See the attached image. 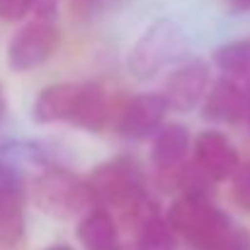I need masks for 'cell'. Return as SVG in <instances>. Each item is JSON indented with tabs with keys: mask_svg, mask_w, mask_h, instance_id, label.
<instances>
[{
	"mask_svg": "<svg viewBox=\"0 0 250 250\" xmlns=\"http://www.w3.org/2000/svg\"><path fill=\"white\" fill-rule=\"evenodd\" d=\"M27 194H32L42 214L63 221L83 216L87 209L95 207L87 180L59 163H51L34 172L27 182Z\"/></svg>",
	"mask_w": 250,
	"mask_h": 250,
	"instance_id": "1",
	"label": "cell"
},
{
	"mask_svg": "<svg viewBox=\"0 0 250 250\" xmlns=\"http://www.w3.org/2000/svg\"><path fill=\"white\" fill-rule=\"evenodd\" d=\"M175 233L194 250H219L236 221L207 199L177 197L166 214Z\"/></svg>",
	"mask_w": 250,
	"mask_h": 250,
	"instance_id": "2",
	"label": "cell"
},
{
	"mask_svg": "<svg viewBox=\"0 0 250 250\" xmlns=\"http://www.w3.org/2000/svg\"><path fill=\"white\" fill-rule=\"evenodd\" d=\"M85 180L92 192L95 207H104L109 211L112 209L122 211L131 202H136L141 194L148 192L146 170L134 156L109 158L92 167V172Z\"/></svg>",
	"mask_w": 250,
	"mask_h": 250,
	"instance_id": "3",
	"label": "cell"
},
{
	"mask_svg": "<svg viewBox=\"0 0 250 250\" xmlns=\"http://www.w3.org/2000/svg\"><path fill=\"white\" fill-rule=\"evenodd\" d=\"M187 54V34L172 20L153 22L129 51V71L139 81H151Z\"/></svg>",
	"mask_w": 250,
	"mask_h": 250,
	"instance_id": "4",
	"label": "cell"
},
{
	"mask_svg": "<svg viewBox=\"0 0 250 250\" xmlns=\"http://www.w3.org/2000/svg\"><path fill=\"white\" fill-rule=\"evenodd\" d=\"M61 32L54 20H32L22 24L7 44V66L15 73H27L44 66L59 51Z\"/></svg>",
	"mask_w": 250,
	"mask_h": 250,
	"instance_id": "5",
	"label": "cell"
},
{
	"mask_svg": "<svg viewBox=\"0 0 250 250\" xmlns=\"http://www.w3.org/2000/svg\"><path fill=\"white\" fill-rule=\"evenodd\" d=\"M209 85H211L209 63L204 59H187L166 76L161 95L166 97L167 109L192 112L194 107L202 104Z\"/></svg>",
	"mask_w": 250,
	"mask_h": 250,
	"instance_id": "6",
	"label": "cell"
},
{
	"mask_svg": "<svg viewBox=\"0 0 250 250\" xmlns=\"http://www.w3.org/2000/svg\"><path fill=\"white\" fill-rule=\"evenodd\" d=\"M167 102L161 92H139L129 97L117 114V134L129 141H144L166 122Z\"/></svg>",
	"mask_w": 250,
	"mask_h": 250,
	"instance_id": "7",
	"label": "cell"
},
{
	"mask_svg": "<svg viewBox=\"0 0 250 250\" xmlns=\"http://www.w3.org/2000/svg\"><path fill=\"white\" fill-rule=\"evenodd\" d=\"M192 161L211 180L226 182L241 166V153L224 131L207 129L192 141Z\"/></svg>",
	"mask_w": 250,
	"mask_h": 250,
	"instance_id": "8",
	"label": "cell"
},
{
	"mask_svg": "<svg viewBox=\"0 0 250 250\" xmlns=\"http://www.w3.org/2000/svg\"><path fill=\"white\" fill-rule=\"evenodd\" d=\"M199 107H202L204 119H211L219 124L246 122V76L243 78H236V76L216 78L209 85Z\"/></svg>",
	"mask_w": 250,
	"mask_h": 250,
	"instance_id": "9",
	"label": "cell"
},
{
	"mask_svg": "<svg viewBox=\"0 0 250 250\" xmlns=\"http://www.w3.org/2000/svg\"><path fill=\"white\" fill-rule=\"evenodd\" d=\"M81 92V83L63 81V83L46 85L34 104H32V119L37 124H56V122H71L76 100Z\"/></svg>",
	"mask_w": 250,
	"mask_h": 250,
	"instance_id": "10",
	"label": "cell"
},
{
	"mask_svg": "<svg viewBox=\"0 0 250 250\" xmlns=\"http://www.w3.org/2000/svg\"><path fill=\"white\" fill-rule=\"evenodd\" d=\"M189 151H192V136L182 122H163L151 136L153 170L182 163L185 158H189Z\"/></svg>",
	"mask_w": 250,
	"mask_h": 250,
	"instance_id": "11",
	"label": "cell"
},
{
	"mask_svg": "<svg viewBox=\"0 0 250 250\" xmlns=\"http://www.w3.org/2000/svg\"><path fill=\"white\" fill-rule=\"evenodd\" d=\"M112 119V107H109V97L107 90L100 83H81V92L76 100V109L68 124L83 129L87 134H100Z\"/></svg>",
	"mask_w": 250,
	"mask_h": 250,
	"instance_id": "12",
	"label": "cell"
},
{
	"mask_svg": "<svg viewBox=\"0 0 250 250\" xmlns=\"http://www.w3.org/2000/svg\"><path fill=\"white\" fill-rule=\"evenodd\" d=\"M78 243L83 250H122L114 214L104 207L87 209L78 221Z\"/></svg>",
	"mask_w": 250,
	"mask_h": 250,
	"instance_id": "13",
	"label": "cell"
},
{
	"mask_svg": "<svg viewBox=\"0 0 250 250\" xmlns=\"http://www.w3.org/2000/svg\"><path fill=\"white\" fill-rule=\"evenodd\" d=\"M27 202V180L12 172L10 167L0 166V221L24 219Z\"/></svg>",
	"mask_w": 250,
	"mask_h": 250,
	"instance_id": "14",
	"label": "cell"
},
{
	"mask_svg": "<svg viewBox=\"0 0 250 250\" xmlns=\"http://www.w3.org/2000/svg\"><path fill=\"white\" fill-rule=\"evenodd\" d=\"M136 250H180V236L163 214H153L136 231Z\"/></svg>",
	"mask_w": 250,
	"mask_h": 250,
	"instance_id": "15",
	"label": "cell"
},
{
	"mask_svg": "<svg viewBox=\"0 0 250 250\" xmlns=\"http://www.w3.org/2000/svg\"><path fill=\"white\" fill-rule=\"evenodd\" d=\"M214 66L224 73V76H236L243 78L250 73V42L248 39H236V42H226L219 49H214L211 54Z\"/></svg>",
	"mask_w": 250,
	"mask_h": 250,
	"instance_id": "16",
	"label": "cell"
},
{
	"mask_svg": "<svg viewBox=\"0 0 250 250\" xmlns=\"http://www.w3.org/2000/svg\"><path fill=\"white\" fill-rule=\"evenodd\" d=\"M231 199L241 211L250 214V161H241L238 170L231 175Z\"/></svg>",
	"mask_w": 250,
	"mask_h": 250,
	"instance_id": "17",
	"label": "cell"
},
{
	"mask_svg": "<svg viewBox=\"0 0 250 250\" xmlns=\"http://www.w3.org/2000/svg\"><path fill=\"white\" fill-rule=\"evenodd\" d=\"M59 12V0H27V15L34 20H54Z\"/></svg>",
	"mask_w": 250,
	"mask_h": 250,
	"instance_id": "18",
	"label": "cell"
},
{
	"mask_svg": "<svg viewBox=\"0 0 250 250\" xmlns=\"http://www.w3.org/2000/svg\"><path fill=\"white\" fill-rule=\"evenodd\" d=\"M27 15V0H0V20L20 22Z\"/></svg>",
	"mask_w": 250,
	"mask_h": 250,
	"instance_id": "19",
	"label": "cell"
},
{
	"mask_svg": "<svg viewBox=\"0 0 250 250\" xmlns=\"http://www.w3.org/2000/svg\"><path fill=\"white\" fill-rule=\"evenodd\" d=\"M219 2L231 12H248L250 10V0H219Z\"/></svg>",
	"mask_w": 250,
	"mask_h": 250,
	"instance_id": "20",
	"label": "cell"
},
{
	"mask_svg": "<svg viewBox=\"0 0 250 250\" xmlns=\"http://www.w3.org/2000/svg\"><path fill=\"white\" fill-rule=\"evenodd\" d=\"M5 117H7V97H5V90L0 85V129L5 124Z\"/></svg>",
	"mask_w": 250,
	"mask_h": 250,
	"instance_id": "21",
	"label": "cell"
},
{
	"mask_svg": "<svg viewBox=\"0 0 250 250\" xmlns=\"http://www.w3.org/2000/svg\"><path fill=\"white\" fill-rule=\"evenodd\" d=\"M44 250H76V248L68 246V243H51V246H46Z\"/></svg>",
	"mask_w": 250,
	"mask_h": 250,
	"instance_id": "22",
	"label": "cell"
},
{
	"mask_svg": "<svg viewBox=\"0 0 250 250\" xmlns=\"http://www.w3.org/2000/svg\"><path fill=\"white\" fill-rule=\"evenodd\" d=\"M78 2H81L83 7H90V10H92V7H95V5H100L102 0H78Z\"/></svg>",
	"mask_w": 250,
	"mask_h": 250,
	"instance_id": "23",
	"label": "cell"
}]
</instances>
